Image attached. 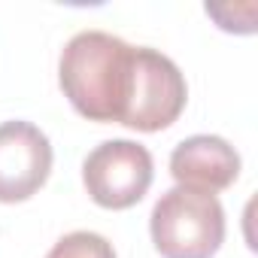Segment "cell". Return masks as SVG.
I'll return each instance as SVG.
<instances>
[{
    "mask_svg": "<svg viewBox=\"0 0 258 258\" xmlns=\"http://www.w3.org/2000/svg\"><path fill=\"white\" fill-rule=\"evenodd\" d=\"M170 173L182 188L216 195L234 185V179L240 176V155L228 140L198 134V137L182 140L173 149Z\"/></svg>",
    "mask_w": 258,
    "mask_h": 258,
    "instance_id": "6",
    "label": "cell"
},
{
    "mask_svg": "<svg viewBox=\"0 0 258 258\" xmlns=\"http://www.w3.org/2000/svg\"><path fill=\"white\" fill-rule=\"evenodd\" d=\"M46 258H115L112 243L94 231H73L61 237Z\"/></svg>",
    "mask_w": 258,
    "mask_h": 258,
    "instance_id": "7",
    "label": "cell"
},
{
    "mask_svg": "<svg viewBox=\"0 0 258 258\" xmlns=\"http://www.w3.org/2000/svg\"><path fill=\"white\" fill-rule=\"evenodd\" d=\"M149 228L164 258H213L225 240V210L216 195L176 185L155 201Z\"/></svg>",
    "mask_w": 258,
    "mask_h": 258,
    "instance_id": "2",
    "label": "cell"
},
{
    "mask_svg": "<svg viewBox=\"0 0 258 258\" xmlns=\"http://www.w3.org/2000/svg\"><path fill=\"white\" fill-rule=\"evenodd\" d=\"M185 97H188V88H185L179 67L167 55L137 46L134 85H131V97H127V106L118 124L131 127V131H143V134L164 131L185 109Z\"/></svg>",
    "mask_w": 258,
    "mask_h": 258,
    "instance_id": "3",
    "label": "cell"
},
{
    "mask_svg": "<svg viewBox=\"0 0 258 258\" xmlns=\"http://www.w3.org/2000/svg\"><path fill=\"white\" fill-rule=\"evenodd\" d=\"M152 155L134 140H106L82 164L85 191L97 207L127 210L146 198L152 185Z\"/></svg>",
    "mask_w": 258,
    "mask_h": 258,
    "instance_id": "4",
    "label": "cell"
},
{
    "mask_svg": "<svg viewBox=\"0 0 258 258\" xmlns=\"http://www.w3.org/2000/svg\"><path fill=\"white\" fill-rule=\"evenodd\" d=\"M134 52L137 46L103 31H82L64 46L58 82L79 115L121 121L134 85Z\"/></svg>",
    "mask_w": 258,
    "mask_h": 258,
    "instance_id": "1",
    "label": "cell"
},
{
    "mask_svg": "<svg viewBox=\"0 0 258 258\" xmlns=\"http://www.w3.org/2000/svg\"><path fill=\"white\" fill-rule=\"evenodd\" d=\"M52 170V143L31 121L0 124V204L28 201Z\"/></svg>",
    "mask_w": 258,
    "mask_h": 258,
    "instance_id": "5",
    "label": "cell"
}]
</instances>
